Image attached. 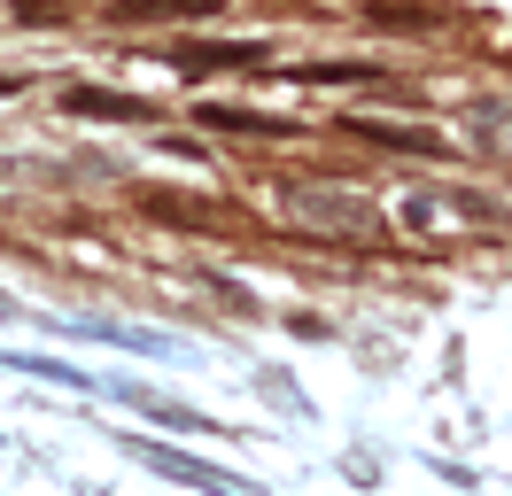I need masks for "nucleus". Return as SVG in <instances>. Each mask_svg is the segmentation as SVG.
Listing matches in <instances>:
<instances>
[{
    "label": "nucleus",
    "instance_id": "obj_11",
    "mask_svg": "<svg viewBox=\"0 0 512 496\" xmlns=\"http://www.w3.org/2000/svg\"><path fill=\"white\" fill-rule=\"evenodd\" d=\"M16 16H24V24H63L70 0H16Z\"/></svg>",
    "mask_w": 512,
    "mask_h": 496
},
{
    "label": "nucleus",
    "instance_id": "obj_2",
    "mask_svg": "<svg viewBox=\"0 0 512 496\" xmlns=\"http://www.w3.org/2000/svg\"><path fill=\"white\" fill-rule=\"evenodd\" d=\"M132 458H148L156 473H171V481H187V489H210V496H256L241 473H225V465H202V458H187V450H163V442H125Z\"/></svg>",
    "mask_w": 512,
    "mask_h": 496
},
{
    "label": "nucleus",
    "instance_id": "obj_9",
    "mask_svg": "<svg viewBox=\"0 0 512 496\" xmlns=\"http://www.w3.org/2000/svg\"><path fill=\"white\" fill-rule=\"evenodd\" d=\"M466 124H474V140L489 155H512V101H474L466 109Z\"/></svg>",
    "mask_w": 512,
    "mask_h": 496
},
{
    "label": "nucleus",
    "instance_id": "obj_7",
    "mask_svg": "<svg viewBox=\"0 0 512 496\" xmlns=\"http://www.w3.org/2000/svg\"><path fill=\"white\" fill-rule=\"evenodd\" d=\"M264 70H280L295 86H373L381 78V62H264Z\"/></svg>",
    "mask_w": 512,
    "mask_h": 496
},
{
    "label": "nucleus",
    "instance_id": "obj_4",
    "mask_svg": "<svg viewBox=\"0 0 512 496\" xmlns=\"http://www.w3.org/2000/svg\"><path fill=\"white\" fill-rule=\"evenodd\" d=\"M225 0H109V24H125V31H140V24H210Z\"/></svg>",
    "mask_w": 512,
    "mask_h": 496
},
{
    "label": "nucleus",
    "instance_id": "obj_8",
    "mask_svg": "<svg viewBox=\"0 0 512 496\" xmlns=\"http://www.w3.org/2000/svg\"><path fill=\"white\" fill-rule=\"evenodd\" d=\"M70 117H117V124H148V101H132V93H101V86H70L63 93Z\"/></svg>",
    "mask_w": 512,
    "mask_h": 496
},
{
    "label": "nucleus",
    "instance_id": "obj_5",
    "mask_svg": "<svg viewBox=\"0 0 512 496\" xmlns=\"http://www.w3.org/2000/svg\"><path fill=\"white\" fill-rule=\"evenodd\" d=\"M350 132L396 155H443V132H419V124H396V117H350Z\"/></svg>",
    "mask_w": 512,
    "mask_h": 496
},
{
    "label": "nucleus",
    "instance_id": "obj_12",
    "mask_svg": "<svg viewBox=\"0 0 512 496\" xmlns=\"http://www.w3.org/2000/svg\"><path fill=\"white\" fill-rule=\"evenodd\" d=\"M8 310H16V303H8V295H0V318H8Z\"/></svg>",
    "mask_w": 512,
    "mask_h": 496
},
{
    "label": "nucleus",
    "instance_id": "obj_6",
    "mask_svg": "<svg viewBox=\"0 0 512 496\" xmlns=\"http://www.w3.org/2000/svg\"><path fill=\"white\" fill-rule=\"evenodd\" d=\"M365 24H381V31H443L450 8L443 0H365Z\"/></svg>",
    "mask_w": 512,
    "mask_h": 496
},
{
    "label": "nucleus",
    "instance_id": "obj_1",
    "mask_svg": "<svg viewBox=\"0 0 512 496\" xmlns=\"http://www.w3.org/2000/svg\"><path fill=\"white\" fill-rule=\"evenodd\" d=\"M280 210H288V225H303V233H319V241H334V248H350V256H381V248H396L381 202H365L357 186L280 179Z\"/></svg>",
    "mask_w": 512,
    "mask_h": 496
},
{
    "label": "nucleus",
    "instance_id": "obj_10",
    "mask_svg": "<svg viewBox=\"0 0 512 496\" xmlns=\"http://www.w3.org/2000/svg\"><path fill=\"white\" fill-rule=\"evenodd\" d=\"M194 124H210V132H264V140L295 132L288 117H256V109H194Z\"/></svg>",
    "mask_w": 512,
    "mask_h": 496
},
{
    "label": "nucleus",
    "instance_id": "obj_3",
    "mask_svg": "<svg viewBox=\"0 0 512 496\" xmlns=\"http://www.w3.org/2000/svg\"><path fill=\"white\" fill-rule=\"evenodd\" d=\"M171 70H187V78H202V70H264V47L256 39H187V47H171Z\"/></svg>",
    "mask_w": 512,
    "mask_h": 496
}]
</instances>
